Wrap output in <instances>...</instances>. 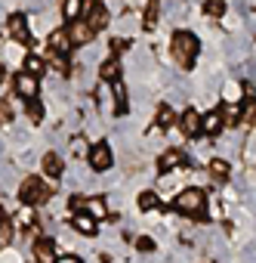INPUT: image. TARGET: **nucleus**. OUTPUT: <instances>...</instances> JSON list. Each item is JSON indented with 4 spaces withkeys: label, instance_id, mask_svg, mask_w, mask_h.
<instances>
[{
    "label": "nucleus",
    "instance_id": "obj_1",
    "mask_svg": "<svg viewBox=\"0 0 256 263\" xmlns=\"http://www.w3.org/2000/svg\"><path fill=\"white\" fill-rule=\"evenodd\" d=\"M198 53H201L198 34H191V31H185V28L173 31V37H170V56H173V62H176L179 68H191L195 59H198Z\"/></svg>",
    "mask_w": 256,
    "mask_h": 263
},
{
    "label": "nucleus",
    "instance_id": "obj_2",
    "mask_svg": "<svg viewBox=\"0 0 256 263\" xmlns=\"http://www.w3.org/2000/svg\"><path fill=\"white\" fill-rule=\"evenodd\" d=\"M50 189H53V183H47L44 177H28L19 186V198H22V204L37 208V204H47L50 201Z\"/></svg>",
    "mask_w": 256,
    "mask_h": 263
},
{
    "label": "nucleus",
    "instance_id": "obj_3",
    "mask_svg": "<svg viewBox=\"0 0 256 263\" xmlns=\"http://www.w3.org/2000/svg\"><path fill=\"white\" fill-rule=\"evenodd\" d=\"M204 204H207V198H204L201 189H182V192L176 195V201H173V208H176L179 214H185V217L204 214Z\"/></svg>",
    "mask_w": 256,
    "mask_h": 263
},
{
    "label": "nucleus",
    "instance_id": "obj_4",
    "mask_svg": "<svg viewBox=\"0 0 256 263\" xmlns=\"http://www.w3.org/2000/svg\"><path fill=\"white\" fill-rule=\"evenodd\" d=\"M47 50H50V53H59V56H71L74 41H71V34H68V25H59V28H53V31L47 34Z\"/></svg>",
    "mask_w": 256,
    "mask_h": 263
},
{
    "label": "nucleus",
    "instance_id": "obj_5",
    "mask_svg": "<svg viewBox=\"0 0 256 263\" xmlns=\"http://www.w3.org/2000/svg\"><path fill=\"white\" fill-rule=\"evenodd\" d=\"M68 34H71L74 47H90L99 31L90 25V19H74V22H68Z\"/></svg>",
    "mask_w": 256,
    "mask_h": 263
},
{
    "label": "nucleus",
    "instance_id": "obj_6",
    "mask_svg": "<svg viewBox=\"0 0 256 263\" xmlns=\"http://www.w3.org/2000/svg\"><path fill=\"white\" fill-rule=\"evenodd\" d=\"M7 31H10V37H13L16 44H31V28H28L25 13H13V16L7 19Z\"/></svg>",
    "mask_w": 256,
    "mask_h": 263
},
{
    "label": "nucleus",
    "instance_id": "obj_7",
    "mask_svg": "<svg viewBox=\"0 0 256 263\" xmlns=\"http://www.w3.org/2000/svg\"><path fill=\"white\" fill-rule=\"evenodd\" d=\"M13 87H16V93L28 102V99H37V93H40V81L34 78V74H28V71H19L16 74V81H13Z\"/></svg>",
    "mask_w": 256,
    "mask_h": 263
},
{
    "label": "nucleus",
    "instance_id": "obj_8",
    "mask_svg": "<svg viewBox=\"0 0 256 263\" xmlns=\"http://www.w3.org/2000/svg\"><path fill=\"white\" fill-rule=\"evenodd\" d=\"M87 161H90V167L99 174V171H108L111 164H114V155H111V146L108 143H99V146H93L90 149V155H87Z\"/></svg>",
    "mask_w": 256,
    "mask_h": 263
},
{
    "label": "nucleus",
    "instance_id": "obj_9",
    "mask_svg": "<svg viewBox=\"0 0 256 263\" xmlns=\"http://www.w3.org/2000/svg\"><path fill=\"white\" fill-rule=\"evenodd\" d=\"M31 251H34V260H37V263H56V260H59V254H56V245H53V238H50V235L37 238Z\"/></svg>",
    "mask_w": 256,
    "mask_h": 263
},
{
    "label": "nucleus",
    "instance_id": "obj_10",
    "mask_svg": "<svg viewBox=\"0 0 256 263\" xmlns=\"http://www.w3.org/2000/svg\"><path fill=\"white\" fill-rule=\"evenodd\" d=\"M179 130H182L185 137H198L201 134V115H198V108H185L179 115Z\"/></svg>",
    "mask_w": 256,
    "mask_h": 263
},
{
    "label": "nucleus",
    "instance_id": "obj_11",
    "mask_svg": "<svg viewBox=\"0 0 256 263\" xmlns=\"http://www.w3.org/2000/svg\"><path fill=\"white\" fill-rule=\"evenodd\" d=\"M87 19H90V25H93L96 31H105V28L111 25V13H108V7L102 4V0H99V4L87 13Z\"/></svg>",
    "mask_w": 256,
    "mask_h": 263
},
{
    "label": "nucleus",
    "instance_id": "obj_12",
    "mask_svg": "<svg viewBox=\"0 0 256 263\" xmlns=\"http://www.w3.org/2000/svg\"><path fill=\"white\" fill-rule=\"evenodd\" d=\"M87 16V0H62V19L65 25L74 22V19H83Z\"/></svg>",
    "mask_w": 256,
    "mask_h": 263
},
{
    "label": "nucleus",
    "instance_id": "obj_13",
    "mask_svg": "<svg viewBox=\"0 0 256 263\" xmlns=\"http://www.w3.org/2000/svg\"><path fill=\"white\" fill-rule=\"evenodd\" d=\"M222 127H225V121H222V111H207V115H201V134H207V137H216Z\"/></svg>",
    "mask_w": 256,
    "mask_h": 263
},
{
    "label": "nucleus",
    "instance_id": "obj_14",
    "mask_svg": "<svg viewBox=\"0 0 256 263\" xmlns=\"http://www.w3.org/2000/svg\"><path fill=\"white\" fill-rule=\"evenodd\" d=\"M99 81H105V84L120 81V59H117V56H108V59L99 65Z\"/></svg>",
    "mask_w": 256,
    "mask_h": 263
},
{
    "label": "nucleus",
    "instance_id": "obj_15",
    "mask_svg": "<svg viewBox=\"0 0 256 263\" xmlns=\"http://www.w3.org/2000/svg\"><path fill=\"white\" fill-rule=\"evenodd\" d=\"M74 229H77L80 235H96V232H99V220L90 217L87 211H77V214H74Z\"/></svg>",
    "mask_w": 256,
    "mask_h": 263
},
{
    "label": "nucleus",
    "instance_id": "obj_16",
    "mask_svg": "<svg viewBox=\"0 0 256 263\" xmlns=\"http://www.w3.org/2000/svg\"><path fill=\"white\" fill-rule=\"evenodd\" d=\"M22 71H28V74H34V78H40V74L47 71V59H44L40 53H25V59H22Z\"/></svg>",
    "mask_w": 256,
    "mask_h": 263
},
{
    "label": "nucleus",
    "instance_id": "obj_17",
    "mask_svg": "<svg viewBox=\"0 0 256 263\" xmlns=\"http://www.w3.org/2000/svg\"><path fill=\"white\" fill-rule=\"evenodd\" d=\"M111 90H114V111L117 115H126V111H130V93H126V87L120 81H114Z\"/></svg>",
    "mask_w": 256,
    "mask_h": 263
},
{
    "label": "nucleus",
    "instance_id": "obj_18",
    "mask_svg": "<svg viewBox=\"0 0 256 263\" xmlns=\"http://www.w3.org/2000/svg\"><path fill=\"white\" fill-rule=\"evenodd\" d=\"M40 167H44V174H47L50 180H59V177H62V158H59L56 152H47V155L40 158Z\"/></svg>",
    "mask_w": 256,
    "mask_h": 263
},
{
    "label": "nucleus",
    "instance_id": "obj_19",
    "mask_svg": "<svg viewBox=\"0 0 256 263\" xmlns=\"http://www.w3.org/2000/svg\"><path fill=\"white\" fill-rule=\"evenodd\" d=\"M182 161H185V155H182L179 149H170V152H164V155L158 158V167H161V171L167 174V171H176V167H179Z\"/></svg>",
    "mask_w": 256,
    "mask_h": 263
},
{
    "label": "nucleus",
    "instance_id": "obj_20",
    "mask_svg": "<svg viewBox=\"0 0 256 263\" xmlns=\"http://www.w3.org/2000/svg\"><path fill=\"white\" fill-rule=\"evenodd\" d=\"M83 211H87L90 217H96V220H105V217H108V204H105V198H87Z\"/></svg>",
    "mask_w": 256,
    "mask_h": 263
},
{
    "label": "nucleus",
    "instance_id": "obj_21",
    "mask_svg": "<svg viewBox=\"0 0 256 263\" xmlns=\"http://www.w3.org/2000/svg\"><path fill=\"white\" fill-rule=\"evenodd\" d=\"M47 68L59 71L62 78H68V71H71V65H68V56H59V53H50V56H47Z\"/></svg>",
    "mask_w": 256,
    "mask_h": 263
},
{
    "label": "nucleus",
    "instance_id": "obj_22",
    "mask_svg": "<svg viewBox=\"0 0 256 263\" xmlns=\"http://www.w3.org/2000/svg\"><path fill=\"white\" fill-rule=\"evenodd\" d=\"M158 16H161V0H148V7L142 13V25L145 28H155L158 25Z\"/></svg>",
    "mask_w": 256,
    "mask_h": 263
},
{
    "label": "nucleus",
    "instance_id": "obj_23",
    "mask_svg": "<svg viewBox=\"0 0 256 263\" xmlns=\"http://www.w3.org/2000/svg\"><path fill=\"white\" fill-rule=\"evenodd\" d=\"M225 10H228L225 0H204V13H207L210 19H222V16H225Z\"/></svg>",
    "mask_w": 256,
    "mask_h": 263
},
{
    "label": "nucleus",
    "instance_id": "obj_24",
    "mask_svg": "<svg viewBox=\"0 0 256 263\" xmlns=\"http://www.w3.org/2000/svg\"><path fill=\"white\" fill-rule=\"evenodd\" d=\"M158 124H161V127H173V124H179V118H176V111H173L170 102H164V105L158 108Z\"/></svg>",
    "mask_w": 256,
    "mask_h": 263
},
{
    "label": "nucleus",
    "instance_id": "obj_25",
    "mask_svg": "<svg viewBox=\"0 0 256 263\" xmlns=\"http://www.w3.org/2000/svg\"><path fill=\"white\" fill-rule=\"evenodd\" d=\"M68 149H71V155H74V158H87L93 146H90V140H87V137H80V134H77V137L71 140V146H68Z\"/></svg>",
    "mask_w": 256,
    "mask_h": 263
},
{
    "label": "nucleus",
    "instance_id": "obj_26",
    "mask_svg": "<svg viewBox=\"0 0 256 263\" xmlns=\"http://www.w3.org/2000/svg\"><path fill=\"white\" fill-rule=\"evenodd\" d=\"M244 118V111H241V105H234V102H228L225 108H222V121H225V127H234L238 121Z\"/></svg>",
    "mask_w": 256,
    "mask_h": 263
},
{
    "label": "nucleus",
    "instance_id": "obj_27",
    "mask_svg": "<svg viewBox=\"0 0 256 263\" xmlns=\"http://www.w3.org/2000/svg\"><path fill=\"white\" fill-rule=\"evenodd\" d=\"M158 204H161L158 192H148V189H145V192H139V208H142V211H155Z\"/></svg>",
    "mask_w": 256,
    "mask_h": 263
},
{
    "label": "nucleus",
    "instance_id": "obj_28",
    "mask_svg": "<svg viewBox=\"0 0 256 263\" xmlns=\"http://www.w3.org/2000/svg\"><path fill=\"white\" fill-rule=\"evenodd\" d=\"M13 241V223L10 220H0V248H7Z\"/></svg>",
    "mask_w": 256,
    "mask_h": 263
},
{
    "label": "nucleus",
    "instance_id": "obj_29",
    "mask_svg": "<svg viewBox=\"0 0 256 263\" xmlns=\"http://www.w3.org/2000/svg\"><path fill=\"white\" fill-rule=\"evenodd\" d=\"M210 171H213V177H216V180H222V183L228 180V164H225V161H213V164H210Z\"/></svg>",
    "mask_w": 256,
    "mask_h": 263
},
{
    "label": "nucleus",
    "instance_id": "obj_30",
    "mask_svg": "<svg viewBox=\"0 0 256 263\" xmlns=\"http://www.w3.org/2000/svg\"><path fill=\"white\" fill-rule=\"evenodd\" d=\"M13 121V105L4 99V102H0V127H4V124H10Z\"/></svg>",
    "mask_w": 256,
    "mask_h": 263
},
{
    "label": "nucleus",
    "instance_id": "obj_31",
    "mask_svg": "<svg viewBox=\"0 0 256 263\" xmlns=\"http://www.w3.org/2000/svg\"><path fill=\"white\" fill-rule=\"evenodd\" d=\"M25 105H28V118H31V121H40V115H44V108H40V102H37V99H28Z\"/></svg>",
    "mask_w": 256,
    "mask_h": 263
},
{
    "label": "nucleus",
    "instance_id": "obj_32",
    "mask_svg": "<svg viewBox=\"0 0 256 263\" xmlns=\"http://www.w3.org/2000/svg\"><path fill=\"white\" fill-rule=\"evenodd\" d=\"M136 248H139L142 254H152V251H155V238H145V235H142V238H136Z\"/></svg>",
    "mask_w": 256,
    "mask_h": 263
},
{
    "label": "nucleus",
    "instance_id": "obj_33",
    "mask_svg": "<svg viewBox=\"0 0 256 263\" xmlns=\"http://www.w3.org/2000/svg\"><path fill=\"white\" fill-rule=\"evenodd\" d=\"M56 263H83V260H80V257H74V254H62Z\"/></svg>",
    "mask_w": 256,
    "mask_h": 263
},
{
    "label": "nucleus",
    "instance_id": "obj_34",
    "mask_svg": "<svg viewBox=\"0 0 256 263\" xmlns=\"http://www.w3.org/2000/svg\"><path fill=\"white\" fill-rule=\"evenodd\" d=\"M0 78H4V62H0Z\"/></svg>",
    "mask_w": 256,
    "mask_h": 263
},
{
    "label": "nucleus",
    "instance_id": "obj_35",
    "mask_svg": "<svg viewBox=\"0 0 256 263\" xmlns=\"http://www.w3.org/2000/svg\"><path fill=\"white\" fill-rule=\"evenodd\" d=\"M0 220H4V214H0Z\"/></svg>",
    "mask_w": 256,
    "mask_h": 263
}]
</instances>
